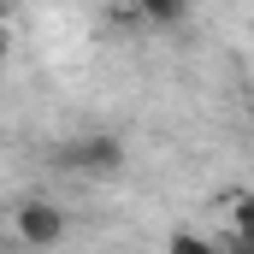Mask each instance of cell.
I'll list each match as a JSON object with an SVG mask.
<instances>
[{
    "mask_svg": "<svg viewBox=\"0 0 254 254\" xmlns=\"http://www.w3.org/2000/svg\"><path fill=\"white\" fill-rule=\"evenodd\" d=\"M130 12H142V18H154V24H172L178 12H184V0H125Z\"/></svg>",
    "mask_w": 254,
    "mask_h": 254,
    "instance_id": "cell-3",
    "label": "cell"
},
{
    "mask_svg": "<svg viewBox=\"0 0 254 254\" xmlns=\"http://www.w3.org/2000/svg\"><path fill=\"white\" fill-rule=\"evenodd\" d=\"M6 60H12V42H6V30H0V77H6Z\"/></svg>",
    "mask_w": 254,
    "mask_h": 254,
    "instance_id": "cell-4",
    "label": "cell"
},
{
    "mask_svg": "<svg viewBox=\"0 0 254 254\" xmlns=\"http://www.w3.org/2000/svg\"><path fill=\"white\" fill-rule=\"evenodd\" d=\"M12 231H18V243H30V249H54V243L65 237V213L54 207V201L30 195V201L12 207Z\"/></svg>",
    "mask_w": 254,
    "mask_h": 254,
    "instance_id": "cell-2",
    "label": "cell"
},
{
    "mask_svg": "<svg viewBox=\"0 0 254 254\" xmlns=\"http://www.w3.org/2000/svg\"><path fill=\"white\" fill-rule=\"evenodd\" d=\"M249 119H254V101H249Z\"/></svg>",
    "mask_w": 254,
    "mask_h": 254,
    "instance_id": "cell-5",
    "label": "cell"
},
{
    "mask_svg": "<svg viewBox=\"0 0 254 254\" xmlns=\"http://www.w3.org/2000/svg\"><path fill=\"white\" fill-rule=\"evenodd\" d=\"M54 166L60 172H77V178H113L125 166V142L107 136V130H89V136H71L54 148Z\"/></svg>",
    "mask_w": 254,
    "mask_h": 254,
    "instance_id": "cell-1",
    "label": "cell"
}]
</instances>
